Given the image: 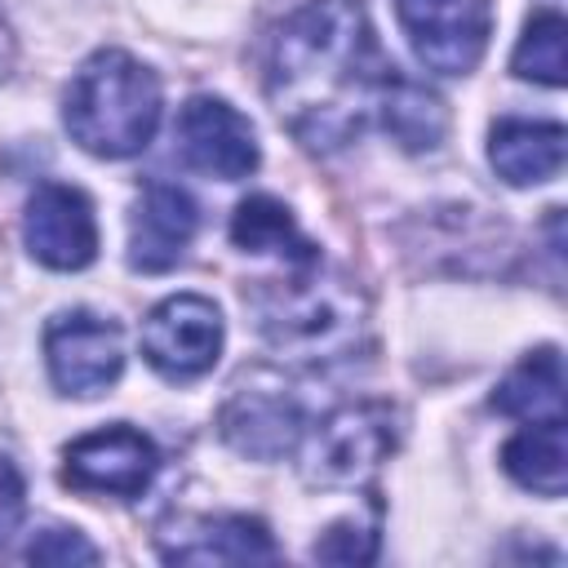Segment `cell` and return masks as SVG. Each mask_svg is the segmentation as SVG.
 <instances>
[{"instance_id":"cell-15","label":"cell","mask_w":568,"mask_h":568,"mask_svg":"<svg viewBox=\"0 0 568 568\" xmlns=\"http://www.w3.org/2000/svg\"><path fill=\"white\" fill-rule=\"evenodd\" d=\"M501 466L506 475L537 493V497H564L568 488V430L564 417L550 422H528L524 430H515L501 448Z\"/></svg>"},{"instance_id":"cell-3","label":"cell","mask_w":568,"mask_h":568,"mask_svg":"<svg viewBox=\"0 0 568 568\" xmlns=\"http://www.w3.org/2000/svg\"><path fill=\"white\" fill-rule=\"evenodd\" d=\"M160 80L124 49H98L80 62L62 98L71 142L98 160H129L146 151L160 129Z\"/></svg>"},{"instance_id":"cell-19","label":"cell","mask_w":568,"mask_h":568,"mask_svg":"<svg viewBox=\"0 0 568 568\" xmlns=\"http://www.w3.org/2000/svg\"><path fill=\"white\" fill-rule=\"evenodd\" d=\"M564 36H568L564 18H559L555 9H537V13L528 18V27H524L515 53H510V71H515L519 80H537V84H546V89H559L564 75H568Z\"/></svg>"},{"instance_id":"cell-10","label":"cell","mask_w":568,"mask_h":568,"mask_svg":"<svg viewBox=\"0 0 568 568\" xmlns=\"http://www.w3.org/2000/svg\"><path fill=\"white\" fill-rule=\"evenodd\" d=\"M27 253L49 271H84L98 257V217L84 191L44 182L31 191L22 213Z\"/></svg>"},{"instance_id":"cell-7","label":"cell","mask_w":568,"mask_h":568,"mask_svg":"<svg viewBox=\"0 0 568 568\" xmlns=\"http://www.w3.org/2000/svg\"><path fill=\"white\" fill-rule=\"evenodd\" d=\"M44 364L62 395H102L124 373V333L106 315L58 311L44 328Z\"/></svg>"},{"instance_id":"cell-6","label":"cell","mask_w":568,"mask_h":568,"mask_svg":"<svg viewBox=\"0 0 568 568\" xmlns=\"http://www.w3.org/2000/svg\"><path fill=\"white\" fill-rule=\"evenodd\" d=\"M395 18L426 71L470 75L493 36V0H395Z\"/></svg>"},{"instance_id":"cell-18","label":"cell","mask_w":568,"mask_h":568,"mask_svg":"<svg viewBox=\"0 0 568 568\" xmlns=\"http://www.w3.org/2000/svg\"><path fill=\"white\" fill-rule=\"evenodd\" d=\"M377 124H382L404 151H435V146L444 142V133H448V111H444V102H439L426 84L395 75V84H390V93H386V102H382Z\"/></svg>"},{"instance_id":"cell-8","label":"cell","mask_w":568,"mask_h":568,"mask_svg":"<svg viewBox=\"0 0 568 568\" xmlns=\"http://www.w3.org/2000/svg\"><path fill=\"white\" fill-rule=\"evenodd\" d=\"M173 142H178V160L186 169L217 178V182H240L262 160L248 115L235 111L226 98H213V93H195L178 111Z\"/></svg>"},{"instance_id":"cell-12","label":"cell","mask_w":568,"mask_h":568,"mask_svg":"<svg viewBox=\"0 0 568 568\" xmlns=\"http://www.w3.org/2000/svg\"><path fill=\"white\" fill-rule=\"evenodd\" d=\"M200 209L173 182H146L129 213V266L142 275H160L182 262L186 244L195 240Z\"/></svg>"},{"instance_id":"cell-14","label":"cell","mask_w":568,"mask_h":568,"mask_svg":"<svg viewBox=\"0 0 568 568\" xmlns=\"http://www.w3.org/2000/svg\"><path fill=\"white\" fill-rule=\"evenodd\" d=\"M568 133L559 120H519L506 115L488 133V164L510 186H537L550 182L564 169Z\"/></svg>"},{"instance_id":"cell-17","label":"cell","mask_w":568,"mask_h":568,"mask_svg":"<svg viewBox=\"0 0 568 568\" xmlns=\"http://www.w3.org/2000/svg\"><path fill=\"white\" fill-rule=\"evenodd\" d=\"M493 408L519 422H550L564 417V364L555 346L528 351L493 390Z\"/></svg>"},{"instance_id":"cell-9","label":"cell","mask_w":568,"mask_h":568,"mask_svg":"<svg viewBox=\"0 0 568 568\" xmlns=\"http://www.w3.org/2000/svg\"><path fill=\"white\" fill-rule=\"evenodd\" d=\"M155 470H160V448L151 444V435L133 430L129 422L89 430L62 453V484L80 493L142 497Z\"/></svg>"},{"instance_id":"cell-23","label":"cell","mask_w":568,"mask_h":568,"mask_svg":"<svg viewBox=\"0 0 568 568\" xmlns=\"http://www.w3.org/2000/svg\"><path fill=\"white\" fill-rule=\"evenodd\" d=\"M13 62H18V40H13V27H9L4 13H0V84L9 80Z\"/></svg>"},{"instance_id":"cell-11","label":"cell","mask_w":568,"mask_h":568,"mask_svg":"<svg viewBox=\"0 0 568 568\" xmlns=\"http://www.w3.org/2000/svg\"><path fill=\"white\" fill-rule=\"evenodd\" d=\"M169 564H253L275 559V537L253 515H178L155 532Z\"/></svg>"},{"instance_id":"cell-22","label":"cell","mask_w":568,"mask_h":568,"mask_svg":"<svg viewBox=\"0 0 568 568\" xmlns=\"http://www.w3.org/2000/svg\"><path fill=\"white\" fill-rule=\"evenodd\" d=\"M27 515V484L18 475V466L9 457H0V541H9L18 532Z\"/></svg>"},{"instance_id":"cell-5","label":"cell","mask_w":568,"mask_h":568,"mask_svg":"<svg viewBox=\"0 0 568 568\" xmlns=\"http://www.w3.org/2000/svg\"><path fill=\"white\" fill-rule=\"evenodd\" d=\"M222 311L200 293H173L155 302L142 320V355L169 382L204 377L222 355Z\"/></svg>"},{"instance_id":"cell-1","label":"cell","mask_w":568,"mask_h":568,"mask_svg":"<svg viewBox=\"0 0 568 568\" xmlns=\"http://www.w3.org/2000/svg\"><path fill=\"white\" fill-rule=\"evenodd\" d=\"M395 75L364 0H306L266 53V98L306 151L351 146L382 115Z\"/></svg>"},{"instance_id":"cell-20","label":"cell","mask_w":568,"mask_h":568,"mask_svg":"<svg viewBox=\"0 0 568 568\" xmlns=\"http://www.w3.org/2000/svg\"><path fill=\"white\" fill-rule=\"evenodd\" d=\"M377 510L368 515V524H359V519H342V524H333L320 541H315V559H324V564H368L373 555H377Z\"/></svg>"},{"instance_id":"cell-21","label":"cell","mask_w":568,"mask_h":568,"mask_svg":"<svg viewBox=\"0 0 568 568\" xmlns=\"http://www.w3.org/2000/svg\"><path fill=\"white\" fill-rule=\"evenodd\" d=\"M22 559L27 564H98L102 550L80 532V528H40L27 546H22Z\"/></svg>"},{"instance_id":"cell-4","label":"cell","mask_w":568,"mask_h":568,"mask_svg":"<svg viewBox=\"0 0 568 568\" xmlns=\"http://www.w3.org/2000/svg\"><path fill=\"white\" fill-rule=\"evenodd\" d=\"M399 444V413L377 399L342 404L302 430V479L311 488H351L364 484Z\"/></svg>"},{"instance_id":"cell-2","label":"cell","mask_w":568,"mask_h":568,"mask_svg":"<svg viewBox=\"0 0 568 568\" xmlns=\"http://www.w3.org/2000/svg\"><path fill=\"white\" fill-rule=\"evenodd\" d=\"M244 306L253 311V324L271 351L306 364L342 359L346 351H355L368 324L359 284L346 271L324 266V257L288 266V275L280 280H257L244 293Z\"/></svg>"},{"instance_id":"cell-16","label":"cell","mask_w":568,"mask_h":568,"mask_svg":"<svg viewBox=\"0 0 568 568\" xmlns=\"http://www.w3.org/2000/svg\"><path fill=\"white\" fill-rule=\"evenodd\" d=\"M231 244L244 253H271L284 257L288 266H306L320 257V244H311L302 235V226L293 222L288 204H280L275 195H248L235 204L231 213Z\"/></svg>"},{"instance_id":"cell-13","label":"cell","mask_w":568,"mask_h":568,"mask_svg":"<svg viewBox=\"0 0 568 568\" xmlns=\"http://www.w3.org/2000/svg\"><path fill=\"white\" fill-rule=\"evenodd\" d=\"M217 430L235 453L253 462H280L297 448L306 417L297 399L280 386H235V395L217 413Z\"/></svg>"}]
</instances>
